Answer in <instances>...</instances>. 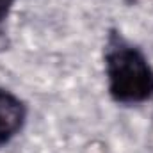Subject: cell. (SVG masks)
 Listing matches in <instances>:
<instances>
[{"instance_id":"1","label":"cell","mask_w":153,"mask_h":153,"mask_svg":"<svg viewBox=\"0 0 153 153\" xmlns=\"http://www.w3.org/2000/svg\"><path fill=\"white\" fill-rule=\"evenodd\" d=\"M105 73L111 96L119 103H141L153 96V68L139 48L119 36L107 43Z\"/></svg>"},{"instance_id":"2","label":"cell","mask_w":153,"mask_h":153,"mask_svg":"<svg viewBox=\"0 0 153 153\" xmlns=\"http://www.w3.org/2000/svg\"><path fill=\"white\" fill-rule=\"evenodd\" d=\"M25 121V105L18 96L0 87V144L14 137Z\"/></svg>"},{"instance_id":"3","label":"cell","mask_w":153,"mask_h":153,"mask_svg":"<svg viewBox=\"0 0 153 153\" xmlns=\"http://www.w3.org/2000/svg\"><path fill=\"white\" fill-rule=\"evenodd\" d=\"M13 4H14V0H0V22L5 20V16L9 14Z\"/></svg>"}]
</instances>
